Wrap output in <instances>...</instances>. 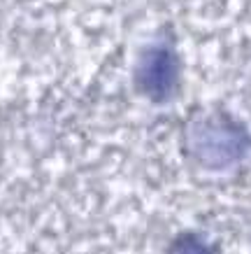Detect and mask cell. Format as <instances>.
I'll list each match as a JSON object with an SVG mask.
<instances>
[{
  "label": "cell",
  "mask_w": 251,
  "mask_h": 254,
  "mask_svg": "<svg viewBox=\"0 0 251 254\" xmlns=\"http://www.w3.org/2000/svg\"><path fill=\"white\" fill-rule=\"evenodd\" d=\"M165 254H219V247L198 231H182L167 243Z\"/></svg>",
  "instance_id": "cell-3"
},
{
  "label": "cell",
  "mask_w": 251,
  "mask_h": 254,
  "mask_svg": "<svg viewBox=\"0 0 251 254\" xmlns=\"http://www.w3.org/2000/svg\"><path fill=\"white\" fill-rule=\"evenodd\" d=\"M182 56L172 40L147 42L133 65V89L151 105H167L182 91Z\"/></svg>",
  "instance_id": "cell-2"
},
{
  "label": "cell",
  "mask_w": 251,
  "mask_h": 254,
  "mask_svg": "<svg viewBox=\"0 0 251 254\" xmlns=\"http://www.w3.org/2000/svg\"><path fill=\"white\" fill-rule=\"evenodd\" d=\"M182 145L186 156L202 170L226 173L251 156V131L226 110H205L186 122Z\"/></svg>",
  "instance_id": "cell-1"
}]
</instances>
